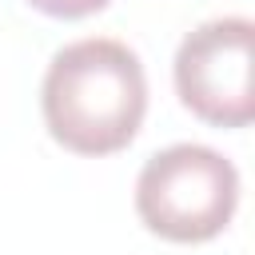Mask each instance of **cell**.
I'll return each instance as SVG.
<instances>
[{
    "instance_id": "2",
    "label": "cell",
    "mask_w": 255,
    "mask_h": 255,
    "mask_svg": "<svg viewBox=\"0 0 255 255\" xmlns=\"http://www.w3.org/2000/svg\"><path fill=\"white\" fill-rule=\"evenodd\" d=\"M239 207L235 163L207 143H171L135 175V211L147 231L171 243L215 239Z\"/></svg>"
},
{
    "instance_id": "4",
    "label": "cell",
    "mask_w": 255,
    "mask_h": 255,
    "mask_svg": "<svg viewBox=\"0 0 255 255\" xmlns=\"http://www.w3.org/2000/svg\"><path fill=\"white\" fill-rule=\"evenodd\" d=\"M28 4L56 16V20H80V16H92V12L108 8V0H28Z\"/></svg>"
},
{
    "instance_id": "3",
    "label": "cell",
    "mask_w": 255,
    "mask_h": 255,
    "mask_svg": "<svg viewBox=\"0 0 255 255\" xmlns=\"http://www.w3.org/2000/svg\"><path fill=\"white\" fill-rule=\"evenodd\" d=\"M251 44L247 16H215L195 24L175 48V92L187 112L215 128H243L255 116L251 96Z\"/></svg>"
},
{
    "instance_id": "1",
    "label": "cell",
    "mask_w": 255,
    "mask_h": 255,
    "mask_svg": "<svg viewBox=\"0 0 255 255\" xmlns=\"http://www.w3.org/2000/svg\"><path fill=\"white\" fill-rule=\"evenodd\" d=\"M44 124L76 155H108L135 139L147 112V76L139 56L108 36L64 44L40 84Z\"/></svg>"
}]
</instances>
